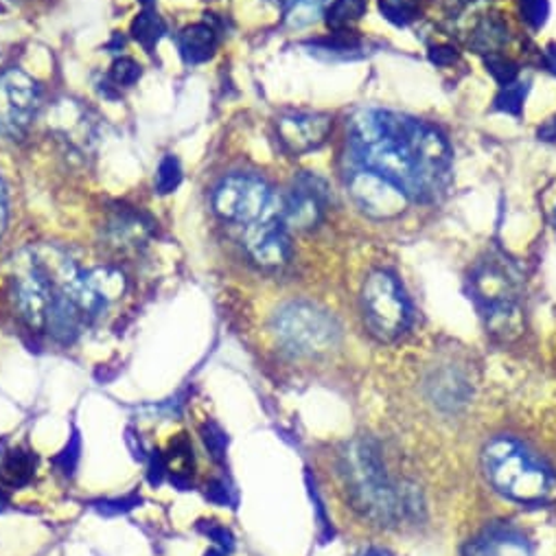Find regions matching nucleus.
<instances>
[{
  "label": "nucleus",
  "instance_id": "obj_34",
  "mask_svg": "<svg viewBox=\"0 0 556 556\" xmlns=\"http://www.w3.org/2000/svg\"><path fill=\"white\" fill-rule=\"evenodd\" d=\"M545 66L556 75V45H549L545 49Z\"/></svg>",
  "mask_w": 556,
  "mask_h": 556
},
{
  "label": "nucleus",
  "instance_id": "obj_11",
  "mask_svg": "<svg viewBox=\"0 0 556 556\" xmlns=\"http://www.w3.org/2000/svg\"><path fill=\"white\" fill-rule=\"evenodd\" d=\"M327 182L314 174H301L294 178L290 193L278 204V217L286 228L309 230L316 228L327 206Z\"/></svg>",
  "mask_w": 556,
  "mask_h": 556
},
{
  "label": "nucleus",
  "instance_id": "obj_14",
  "mask_svg": "<svg viewBox=\"0 0 556 556\" xmlns=\"http://www.w3.org/2000/svg\"><path fill=\"white\" fill-rule=\"evenodd\" d=\"M154 232V224L148 215L134 208H118L105 228V237L110 245H114L121 252L143 248Z\"/></svg>",
  "mask_w": 556,
  "mask_h": 556
},
{
  "label": "nucleus",
  "instance_id": "obj_26",
  "mask_svg": "<svg viewBox=\"0 0 556 556\" xmlns=\"http://www.w3.org/2000/svg\"><path fill=\"white\" fill-rule=\"evenodd\" d=\"M143 71H141V64L134 62L131 58H118L110 73H108V86L110 88H116V90H123V88H131L138 79H141Z\"/></svg>",
  "mask_w": 556,
  "mask_h": 556
},
{
  "label": "nucleus",
  "instance_id": "obj_23",
  "mask_svg": "<svg viewBox=\"0 0 556 556\" xmlns=\"http://www.w3.org/2000/svg\"><path fill=\"white\" fill-rule=\"evenodd\" d=\"M379 12L392 25L405 27L419 16V0H379Z\"/></svg>",
  "mask_w": 556,
  "mask_h": 556
},
{
  "label": "nucleus",
  "instance_id": "obj_15",
  "mask_svg": "<svg viewBox=\"0 0 556 556\" xmlns=\"http://www.w3.org/2000/svg\"><path fill=\"white\" fill-rule=\"evenodd\" d=\"M463 556H532V547L519 530L491 526L467 543Z\"/></svg>",
  "mask_w": 556,
  "mask_h": 556
},
{
  "label": "nucleus",
  "instance_id": "obj_27",
  "mask_svg": "<svg viewBox=\"0 0 556 556\" xmlns=\"http://www.w3.org/2000/svg\"><path fill=\"white\" fill-rule=\"evenodd\" d=\"M484 66L491 73V77L500 84V88L517 81V73H519L517 64L510 58L502 55V53H489L484 58Z\"/></svg>",
  "mask_w": 556,
  "mask_h": 556
},
{
  "label": "nucleus",
  "instance_id": "obj_8",
  "mask_svg": "<svg viewBox=\"0 0 556 556\" xmlns=\"http://www.w3.org/2000/svg\"><path fill=\"white\" fill-rule=\"evenodd\" d=\"M42 105L40 84L21 68L0 73V134L23 138Z\"/></svg>",
  "mask_w": 556,
  "mask_h": 556
},
{
  "label": "nucleus",
  "instance_id": "obj_13",
  "mask_svg": "<svg viewBox=\"0 0 556 556\" xmlns=\"http://www.w3.org/2000/svg\"><path fill=\"white\" fill-rule=\"evenodd\" d=\"M49 129L71 150L86 154L94 143L97 125L88 108L73 99H60L49 114Z\"/></svg>",
  "mask_w": 556,
  "mask_h": 556
},
{
  "label": "nucleus",
  "instance_id": "obj_18",
  "mask_svg": "<svg viewBox=\"0 0 556 556\" xmlns=\"http://www.w3.org/2000/svg\"><path fill=\"white\" fill-rule=\"evenodd\" d=\"M36 476V456L29 450L14 447L0 458V484L5 489H23Z\"/></svg>",
  "mask_w": 556,
  "mask_h": 556
},
{
  "label": "nucleus",
  "instance_id": "obj_10",
  "mask_svg": "<svg viewBox=\"0 0 556 556\" xmlns=\"http://www.w3.org/2000/svg\"><path fill=\"white\" fill-rule=\"evenodd\" d=\"M276 141L290 156H305L320 150L333 129V121L323 112H286L276 118Z\"/></svg>",
  "mask_w": 556,
  "mask_h": 556
},
{
  "label": "nucleus",
  "instance_id": "obj_20",
  "mask_svg": "<svg viewBox=\"0 0 556 556\" xmlns=\"http://www.w3.org/2000/svg\"><path fill=\"white\" fill-rule=\"evenodd\" d=\"M129 34L131 38L141 45L148 53H154L159 42L163 40V36L167 34V27L163 23V18L154 12V10H143L141 14H138L134 21H131V27H129Z\"/></svg>",
  "mask_w": 556,
  "mask_h": 556
},
{
  "label": "nucleus",
  "instance_id": "obj_33",
  "mask_svg": "<svg viewBox=\"0 0 556 556\" xmlns=\"http://www.w3.org/2000/svg\"><path fill=\"white\" fill-rule=\"evenodd\" d=\"M536 136H539V141H547V143L556 141V114L549 116L543 125H539Z\"/></svg>",
  "mask_w": 556,
  "mask_h": 556
},
{
  "label": "nucleus",
  "instance_id": "obj_12",
  "mask_svg": "<svg viewBox=\"0 0 556 556\" xmlns=\"http://www.w3.org/2000/svg\"><path fill=\"white\" fill-rule=\"evenodd\" d=\"M243 243L252 261L267 269L283 267L292 256L288 228L278 217V208L274 206L263 219L245 226Z\"/></svg>",
  "mask_w": 556,
  "mask_h": 556
},
{
  "label": "nucleus",
  "instance_id": "obj_24",
  "mask_svg": "<svg viewBox=\"0 0 556 556\" xmlns=\"http://www.w3.org/2000/svg\"><path fill=\"white\" fill-rule=\"evenodd\" d=\"M526 94H528V81H526V84L513 81V84L500 88L493 108H495L497 112H504V114H510V116H521Z\"/></svg>",
  "mask_w": 556,
  "mask_h": 556
},
{
  "label": "nucleus",
  "instance_id": "obj_37",
  "mask_svg": "<svg viewBox=\"0 0 556 556\" xmlns=\"http://www.w3.org/2000/svg\"><path fill=\"white\" fill-rule=\"evenodd\" d=\"M154 3H156V0H141L143 10H154Z\"/></svg>",
  "mask_w": 556,
  "mask_h": 556
},
{
  "label": "nucleus",
  "instance_id": "obj_30",
  "mask_svg": "<svg viewBox=\"0 0 556 556\" xmlns=\"http://www.w3.org/2000/svg\"><path fill=\"white\" fill-rule=\"evenodd\" d=\"M79 460V437L77 434H73V439H71V443L66 445V450L55 458V463L62 467V471L68 476V473H73V469H75V463Z\"/></svg>",
  "mask_w": 556,
  "mask_h": 556
},
{
  "label": "nucleus",
  "instance_id": "obj_21",
  "mask_svg": "<svg viewBox=\"0 0 556 556\" xmlns=\"http://www.w3.org/2000/svg\"><path fill=\"white\" fill-rule=\"evenodd\" d=\"M368 10L366 0H331L325 10V23L331 31H349L364 18Z\"/></svg>",
  "mask_w": 556,
  "mask_h": 556
},
{
  "label": "nucleus",
  "instance_id": "obj_4",
  "mask_svg": "<svg viewBox=\"0 0 556 556\" xmlns=\"http://www.w3.org/2000/svg\"><path fill=\"white\" fill-rule=\"evenodd\" d=\"M471 296L493 333L510 338L521 327V274L502 254H489L471 271Z\"/></svg>",
  "mask_w": 556,
  "mask_h": 556
},
{
  "label": "nucleus",
  "instance_id": "obj_25",
  "mask_svg": "<svg viewBox=\"0 0 556 556\" xmlns=\"http://www.w3.org/2000/svg\"><path fill=\"white\" fill-rule=\"evenodd\" d=\"M182 182V165L176 156H165L161 163H159V169H156V178H154V187H156V193L161 195H169L174 193Z\"/></svg>",
  "mask_w": 556,
  "mask_h": 556
},
{
  "label": "nucleus",
  "instance_id": "obj_38",
  "mask_svg": "<svg viewBox=\"0 0 556 556\" xmlns=\"http://www.w3.org/2000/svg\"><path fill=\"white\" fill-rule=\"evenodd\" d=\"M554 230H556V213H554Z\"/></svg>",
  "mask_w": 556,
  "mask_h": 556
},
{
  "label": "nucleus",
  "instance_id": "obj_5",
  "mask_svg": "<svg viewBox=\"0 0 556 556\" xmlns=\"http://www.w3.org/2000/svg\"><path fill=\"white\" fill-rule=\"evenodd\" d=\"M271 327L281 346L299 357L325 355L340 342L336 318L312 303L283 305L276 312Z\"/></svg>",
  "mask_w": 556,
  "mask_h": 556
},
{
  "label": "nucleus",
  "instance_id": "obj_9",
  "mask_svg": "<svg viewBox=\"0 0 556 556\" xmlns=\"http://www.w3.org/2000/svg\"><path fill=\"white\" fill-rule=\"evenodd\" d=\"M349 193L355 204L375 219L399 217L412 202L394 182L362 167L351 172Z\"/></svg>",
  "mask_w": 556,
  "mask_h": 556
},
{
  "label": "nucleus",
  "instance_id": "obj_22",
  "mask_svg": "<svg viewBox=\"0 0 556 556\" xmlns=\"http://www.w3.org/2000/svg\"><path fill=\"white\" fill-rule=\"evenodd\" d=\"M191 469H193V450L191 443L180 434L169 447V456L165 458V476H172V482L178 486H185L191 480Z\"/></svg>",
  "mask_w": 556,
  "mask_h": 556
},
{
  "label": "nucleus",
  "instance_id": "obj_16",
  "mask_svg": "<svg viewBox=\"0 0 556 556\" xmlns=\"http://www.w3.org/2000/svg\"><path fill=\"white\" fill-rule=\"evenodd\" d=\"M219 45V34L208 23H195L180 31L178 49L187 64H204L208 62Z\"/></svg>",
  "mask_w": 556,
  "mask_h": 556
},
{
  "label": "nucleus",
  "instance_id": "obj_31",
  "mask_svg": "<svg viewBox=\"0 0 556 556\" xmlns=\"http://www.w3.org/2000/svg\"><path fill=\"white\" fill-rule=\"evenodd\" d=\"M456 58H458L456 49H452V47H447V45H441V47H432V49H430V60H432V64H437V66H450V64L456 62Z\"/></svg>",
  "mask_w": 556,
  "mask_h": 556
},
{
  "label": "nucleus",
  "instance_id": "obj_29",
  "mask_svg": "<svg viewBox=\"0 0 556 556\" xmlns=\"http://www.w3.org/2000/svg\"><path fill=\"white\" fill-rule=\"evenodd\" d=\"M204 443L211 450L213 458L222 460L224 450H226V437H224V432L217 426H206L204 428Z\"/></svg>",
  "mask_w": 556,
  "mask_h": 556
},
{
  "label": "nucleus",
  "instance_id": "obj_28",
  "mask_svg": "<svg viewBox=\"0 0 556 556\" xmlns=\"http://www.w3.org/2000/svg\"><path fill=\"white\" fill-rule=\"evenodd\" d=\"M519 12L530 29H541L549 16V3L547 0H519Z\"/></svg>",
  "mask_w": 556,
  "mask_h": 556
},
{
  "label": "nucleus",
  "instance_id": "obj_6",
  "mask_svg": "<svg viewBox=\"0 0 556 556\" xmlns=\"http://www.w3.org/2000/svg\"><path fill=\"white\" fill-rule=\"evenodd\" d=\"M364 320L375 338L381 342L403 336L412 320L409 301L396 281V276L383 269L372 271L362 290Z\"/></svg>",
  "mask_w": 556,
  "mask_h": 556
},
{
  "label": "nucleus",
  "instance_id": "obj_32",
  "mask_svg": "<svg viewBox=\"0 0 556 556\" xmlns=\"http://www.w3.org/2000/svg\"><path fill=\"white\" fill-rule=\"evenodd\" d=\"M8 217H10V211H8V189H5L3 176H0V237H3V232L8 228Z\"/></svg>",
  "mask_w": 556,
  "mask_h": 556
},
{
  "label": "nucleus",
  "instance_id": "obj_7",
  "mask_svg": "<svg viewBox=\"0 0 556 556\" xmlns=\"http://www.w3.org/2000/svg\"><path fill=\"white\" fill-rule=\"evenodd\" d=\"M271 191L267 182L252 174L226 176L213 189L215 213L232 224L250 226L271 211Z\"/></svg>",
  "mask_w": 556,
  "mask_h": 556
},
{
  "label": "nucleus",
  "instance_id": "obj_19",
  "mask_svg": "<svg viewBox=\"0 0 556 556\" xmlns=\"http://www.w3.org/2000/svg\"><path fill=\"white\" fill-rule=\"evenodd\" d=\"M508 42V25L500 16H482L469 36V45L480 53H500Z\"/></svg>",
  "mask_w": 556,
  "mask_h": 556
},
{
  "label": "nucleus",
  "instance_id": "obj_35",
  "mask_svg": "<svg viewBox=\"0 0 556 556\" xmlns=\"http://www.w3.org/2000/svg\"><path fill=\"white\" fill-rule=\"evenodd\" d=\"M8 506H10V497H8V493L3 489H0V513H5Z\"/></svg>",
  "mask_w": 556,
  "mask_h": 556
},
{
  "label": "nucleus",
  "instance_id": "obj_1",
  "mask_svg": "<svg viewBox=\"0 0 556 556\" xmlns=\"http://www.w3.org/2000/svg\"><path fill=\"white\" fill-rule=\"evenodd\" d=\"M349 143L357 167L394 182L409 200H437L450 185L452 148L419 118L362 110L351 121Z\"/></svg>",
  "mask_w": 556,
  "mask_h": 556
},
{
  "label": "nucleus",
  "instance_id": "obj_2",
  "mask_svg": "<svg viewBox=\"0 0 556 556\" xmlns=\"http://www.w3.org/2000/svg\"><path fill=\"white\" fill-rule=\"evenodd\" d=\"M340 473L353 508L379 526H396L419 506L409 489L392 480L372 439H355L344 447Z\"/></svg>",
  "mask_w": 556,
  "mask_h": 556
},
{
  "label": "nucleus",
  "instance_id": "obj_36",
  "mask_svg": "<svg viewBox=\"0 0 556 556\" xmlns=\"http://www.w3.org/2000/svg\"><path fill=\"white\" fill-rule=\"evenodd\" d=\"M359 556H390V554L383 552V549H366V552H362Z\"/></svg>",
  "mask_w": 556,
  "mask_h": 556
},
{
  "label": "nucleus",
  "instance_id": "obj_3",
  "mask_svg": "<svg viewBox=\"0 0 556 556\" xmlns=\"http://www.w3.org/2000/svg\"><path fill=\"white\" fill-rule=\"evenodd\" d=\"M482 469L491 486L517 504L539 506L556 495L552 471L513 439L491 441L482 452Z\"/></svg>",
  "mask_w": 556,
  "mask_h": 556
},
{
  "label": "nucleus",
  "instance_id": "obj_17",
  "mask_svg": "<svg viewBox=\"0 0 556 556\" xmlns=\"http://www.w3.org/2000/svg\"><path fill=\"white\" fill-rule=\"evenodd\" d=\"M309 49L314 55L325 60H355L364 55L366 42L349 29V31H333L327 38H318L309 42Z\"/></svg>",
  "mask_w": 556,
  "mask_h": 556
}]
</instances>
